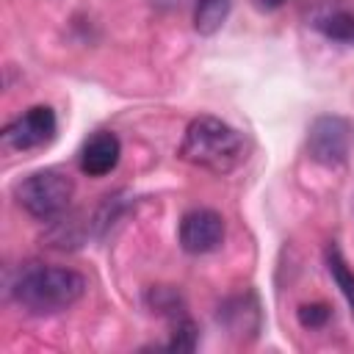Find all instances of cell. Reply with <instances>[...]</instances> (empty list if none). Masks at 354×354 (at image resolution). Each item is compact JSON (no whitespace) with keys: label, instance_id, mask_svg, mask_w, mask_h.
Wrapping results in <instances>:
<instances>
[{"label":"cell","instance_id":"6da1fadb","mask_svg":"<svg viewBox=\"0 0 354 354\" xmlns=\"http://www.w3.org/2000/svg\"><path fill=\"white\" fill-rule=\"evenodd\" d=\"M11 299L30 315H53L69 310L86 293V277L75 268L28 263L11 282Z\"/></svg>","mask_w":354,"mask_h":354},{"label":"cell","instance_id":"7a4b0ae2","mask_svg":"<svg viewBox=\"0 0 354 354\" xmlns=\"http://www.w3.org/2000/svg\"><path fill=\"white\" fill-rule=\"evenodd\" d=\"M243 136L235 127H230L218 116L202 113L185 127L177 155L191 166L207 169L213 174H227L243 163Z\"/></svg>","mask_w":354,"mask_h":354},{"label":"cell","instance_id":"3957f363","mask_svg":"<svg viewBox=\"0 0 354 354\" xmlns=\"http://www.w3.org/2000/svg\"><path fill=\"white\" fill-rule=\"evenodd\" d=\"M75 194V183L69 174L58 169H41L28 177H22L14 185L17 205L30 213L33 218H55L69 207V199Z\"/></svg>","mask_w":354,"mask_h":354},{"label":"cell","instance_id":"277c9868","mask_svg":"<svg viewBox=\"0 0 354 354\" xmlns=\"http://www.w3.org/2000/svg\"><path fill=\"white\" fill-rule=\"evenodd\" d=\"M351 144H354V124L346 116L324 113V116H315L307 127V152L321 166L346 163Z\"/></svg>","mask_w":354,"mask_h":354},{"label":"cell","instance_id":"5b68a950","mask_svg":"<svg viewBox=\"0 0 354 354\" xmlns=\"http://www.w3.org/2000/svg\"><path fill=\"white\" fill-rule=\"evenodd\" d=\"M55 130H58V119H55L53 108L33 105L22 116H17L14 122H8L3 127V144L14 152L41 149L55 138Z\"/></svg>","mask_w":354,"mask_h":354},{"label":"cell","instance_id":"8992f818","mask_svg":"<svg viewBox=\"0 0 354 354\" xmlns=\"http://www.w3.org/2000/svg\"><path fill=\"white\" fill-rule=\"evenodd\" d=\"M177 238H180L183 252H188V254H207V252L218 249L221 241H224V218H221V213H216L210 207L188 210L180 218Z\"/></svg>","mask_w":354,"mask_h":354},{"label":"cell","instance_id":"52a82bcc","mask_svg":"<svg viewBox=\"0 0 354 354\" xmlns=\"http://www.w3.org/2000/svg\"><path fill=\"white\" fill-rule=\"evenodd\" d=\"M122 155V141L111 130H97L91 138H86L80 149V171L88 177H105L116 169Z\"/></svg>","mask_w":354,"mask_h":354},{"label":"cell","instance_id":"ba28073f","mask_svg":"<svg viewBox=\"0 0 354 354\" xmlns=\"http://www.w3.org/2000/svg\"><path fill=\"white\" fill-rule=\"evenodd\" d=\"M315 30L337 44H354V14L346 8H326L313 19Z\"/></svg>","mask_w":354,"mask_h":354},{"label":"cell","instance_id":"9c48e42d","mask_svg":"<svg viewBox=\"0 0 354 354\" xmlns=\"http://www.w3.org/2000/svg\"><path fill=\"white\" fill-rule=\"evenodd\" d=\"M324 263H326V271L332 277V282L337 285V290L343 293V299L348 301L351 313H354V268L346 263L343 252L337 243H329L326 252H324Z\"/></svg>","mask_w":354,"mask_h":354},{"label":"cell","instance_id":"30bf717a","mask_svg":"<svg viewBox=\"0 0 354 354\" xmlns=\"http://www.w3.org/2000/svg\"><path fill=\"white\" fill-rule=\"evenodd\" d=\"M232 8V0H196L194 8V28L202 36H213L216 30H221V25L227 22Z\"/></svg>","mask_w":354,"mask_h":354},{"label":"cell","instance_id":"8fae6325","mask_svg":"<svg viewBox=\"0 0 354 354\" xmlns=\"http://www.w3.org/2000/svg\"><path fill=\"white\" fill-rule=\"evenodd\" d=\"M147 304H149L155 313L166 315L169 321L180 318V315H188V313H185V301H183V296H180L174 288H169V285H158V288H152V290L147 293Z\"/></svg>","mask_w":354,"mask_h":354},{"label":"cell","instance_id":"7c38bea8","mask_svg":"<svg viewBox=\"0 0 354 354\" xmlns=\"http://www.w3.org/2000/svg\"><path fill=\"white\" fill-rule=\"evenodd\" d=\"M199 340V329L188 315H180L171 321V340L166 343L169 351H194Z\"/></svg>","mask_w":354,"mask_h":354},{"label":"cell","instance_id":"4fadbf2b","mask_svg":"<svg viewBox=\"0 0 354 354\" xmlns=\"http://www.w3.org/2000/svg\"><path fill=\"white\" fill-rule=\"evenodd\" d=\"M329 318H332V307L324 304V301H313V304H301L299 307V324L304 329H321Z\"/></svg>","mask_w":354,"mask_h":354},{"label":"cell","instance_id":"5bb4252c","mask_svg":"<svg viewBox=\"0 0 354 354\" xmlns=\"http://www.w3.org/2000/svg\"><path fill=\"white\" fill-rule=\"evenodd\" d=\"M257 3H260L263 8H277V6H282L285 0H257Z\"/></svg>","mask_w":354,"mask_h":354}]
</instances>
